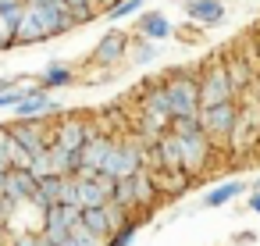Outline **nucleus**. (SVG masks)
Returning a JSON list of instances; mask_svg holds the SVG:
<instances>
[{"mask_svg": "<svg viewBox=\"0 0 260 246\" xmlns=\"http://www.w3.org/2000/svg\"><path fill=\"white\" fill-rule=\"evenodd\" d=\"M0 171H11V161H8V153H0Z\"/></svg>", "mask_w": 260, "mask_h": 246, "instance_id": "393cba45", "label": "nucleus"}, {"mask_svg": "<svg viewBox=\"0 0 260 246\" xmlns=\"http://www.w3.org/2000/svg\"><path fill=\"white\" fill-rule=\"evenodd\" d=\"M249 189H253V193H260V175H256V178L249 182Z\"/></svg>", "mask_w": 260, "mask_h": 246, "instance_id": "a878e982", "label": "nucleus"}, {"mask_svg": "<svg viewBox=\"0 0 260 246\" xmlns=\"http://www.w3.org/2000/svg\"><path fill=\"white\" fill-rule=\"evenodd\" d=\"M93 136H96V125H93V118L82 114V111H64V114L54 121V146H61V150L79 153Z\"/></svg>", "mask_w": 260, "mask_h": 246, "instance_id": "7ed1b4c3", "label": "nucleus"}, {"mask_svg": "<svg viewBox=\"0 0 260 246\" xmlns=\"http://www.w3.org/2000/svg\"><path fill=\"white\" fill-rule=\"evenodd\" d=\"M221 4H235V0H221Z\"/></svg>", "mask_w": 260, "mask_h": 246, "instance_id": "bb28decb", "label": "nucleus"}, {"mask_svg": "<svg viewBox=\"0 0 260 246\" xmlns=\"http://www.w3.org/2000/svg\"><path fill=\"white\" fill-rule=\"evenodd\" d=\"M64 107L57 104V97L50 89H43L40 82L29 86V97L15 107V121H29V118H61Z\"/></svg>", "mask_w": 260, "mask_h": 246, "instance_id": "423d86ee", "label": "nucleus"}, {"mask_svg": "<svg viewBox=\"0 0 260 246\" xmlns=\"http://www.w3.org/2000/svg\"><path fill=\"white\" fill-rule=\"evenodd\" d=\"M111 200H114L118 207H125L128 214H139V200H136V182H132V178H118Z\"/></svg>", "mask_w": 260, "mask_h": 246, "instance_id": "dca6fc26", "label": "nucleus"}, {"mask_svg": "<svg viewBox=\"0 0 260 246\" xmlns=\"http://www.w3.org/2000/svg\"><path fill=\"white\" fill-rule=\"evenodd\" d=\"M40 246H57V242H54V239H50L47 232H40Z\"/></svg>", "mask_w": 260, "mask_h": 246, "instance_id": "b1692460", "label": "nucleus"}, {"mask_svg": "<svg viewBox=\"0 0 260 246\" xmlns=\"http://www.w3.org/2000/svg\"><path fill=\"white\" fill-rule=\"evenodd\" d=\"M132 36H143V40H153V43H164V40H171V36H178V29H175V22L164 15V11H157V8H150V11H143L139 18H136V33Z\"/></svg>", "mask_w": 260, "mask_h": 246, "instance_id": "9d476101", "label": "nucleus"}, {"mask_svg": "<svg viewBox=\"0 0 260 246\" xmlns=\"http://www.w3.org/2000/svg\"><path fill=\"white\" fill-rule=\"evenodd\" d=\"M136 235H139V218H132L121 232H114L107 246H132V242H136Z\"/></svg>", "mask_w": 260, "mask_h": 246, "instance_id": "aec40b11", "label": "nucleus"}, {"mask_svg": "<svg viewBox=\"0 0 260 246\" xmlns=\"http://www.w3.org/2000/svg\"><path fill=\"white\" fill-rule=\"evenodd\" d=\"M160 54H164V43H153V40L132 36V54H128V61H132L136 68H150L153 61H160Z\"/></svg>", "mask_w": 260, "mask_h": 246, "instance_id": "4468645a", "label": "nucleus"}, {"mask_svg": "<svg viewBox=\"0 0 260 246\" xmlns=\"http://www.w3.org/2000/svg\"><path fill=\"white\" fill-rule=\"evenodd\" d=\"M36 82H40L43 89H50V93H54V89H64V86H72V82H75V68H72L68 61H57V57H54V61L40 72V79H36Z\"/></svg>", "mask_w": 260, "mask_h": 246, "instance_id": "ddd939ff", "label": "nucleus"}, {"mask_svg": "<svg viewBox=\"0 0 260 246\" xmlns=\"http://www.w3.org/2000/svg\"><path fill=\"white\" fill-rule=\"evenodd\" d=\"M232 100H239V89H235V82L224 68V57L221 61L210 57L203 65V79H200V104L203 107H221V104H232Z\"/></svg>", "mask_w": 260, "mask_h": 246, "instance_id": "f03ea898", "label": "nucleus"}, {"mask_svg": "<svg viewBox=\"0 0 260 246\" xmlns=\"http://www.w3.org/2000/svg\"><path fill=\"white\" fill-rule=\"evenodd\" d=\"M200 125H203V132L210 136V143L217 150L232 146V136H235V125H239V100L221 104V107H203L200 111Z\"/></svg>", "mask_w": 260, "mask_h": 246, "instance_id": "20e7f679", "label": "nucleus"}, {"mask_svg": "<svg viewBox=\"0 0 260 246\" xmlns=\"http://www.w3.org/2000/svg\"><path fill=\"white\" fill-rule=\"evenodd\" d=\"M178 36H182V43H189V47L203 43V33H200V29H196V33H192V29H178Z\"/></svg>", "mask_w": 260, "mask_h": 246, "instance_id": "4be33fe9", "label": "nucleus"}, {"mask_svg": "<svg viewBox=\"0 0 260 246\" xmlns=\"http://www.w3.org/2000/svg\"><path fill=\"white\" fill-rule=\"evenodd\" d=\"M128 54H132V36L121 33V29H111V33H104V36L96 40V47L89 50V65L111 72L114 65L128 61Z\"/></svg>", "mask_w": 260, "mask_h": 246, "instance_id": "39448f33", "label": "nucleus"}, {"mask_svg": "<svg viewBox=\"0 0 260 246\" xmlns=\"http://www.w3.org/2000/svg\"><path fill=\"white\" fill-rule=\"evenodd\" d=\"M246 210L260 214V193H249V200H246Z\"/></svg>", "mask_w": 260, "mask_h": 246, "instance_id": "5701e85b", "label": "nucleus"}, {"mask_svg": "<svg viewBox=\"0 0 260 246\" xmlns=\"http://www.w3.org/2000/svg\"><path fill=\"white\" fill-rule=\"evenodd\" d=\"M146 171H185L182 168V146H178V136L175 132H168L157 143H150Z\"/></svg>", "mask_w": 260, "mask_h": 246, "instance_id": "0eeeda50", "label": "nucleus"}, {"mask_svg": "<svg viewBox=\"0 0 260 246\" xmlns=\"http://www.w3.org/2000/svg\"><path fill=\"white\" fill-rule=\"evenodd\" d=\"M36 189H40V178H36L29 168H11V171H8V196H11L15 203H29V200L36 196Z\"/></svg>", "mask_w": 260, "mask_h": 246, "instance_id": "f8f14e48", "label": "nucleus"}, {"mask_svg": "<svg viewBox=\"0 0 260 246\" xmlns=\"http://www.w3.org/2000/svg\"><path fill=\"white\" fill-rule=\"evenodd\" d=\"M8 246H40V235L36 232H11Z\"/></svg>", "mask_w": 260, "mask_h": 246, "instance_id": "412c9836", "label": "nucleus"}, {"mask_svg": "<svg viewBox=\"0 0 260 246\" xmlns=\"http://www.w3.org/2000/svg\"><path fill=\"white\" fill-rule=\"evenodd\" d=\"M114 196V178L96 175V178H79V207L93 210V207H107Z\"/></svg>", "mask_w": 260, "mask_h": 246, "instance_id": "9b49d317", "label": "nucleus"}, {"mask_svg": "<svg viewBox=\"0 0 260 246\" xmlns=\"http://www.w3.org/2000/svg\"><path fill=\"white\" fill-rule=\"evenodd\" d=\"M82 221L93 228V232H100L104 239H111L114 235V225H111V214H107V207H93V210H82Z\"/></svg>", "mask_w": 260, "mask_h": 246, "instance_id": "a211bd4d", "label": "nucleus"}, {"mask_svg": "<svg viewBox=\"0 0 260 246\" xmlns=\"http://www.w3.org/2000/svg\"><path fill=\"white\" fill-rule=\"evenodd\" d=\"M82 221V207H68V203H57V207H50V210H43V232L61 246L68 235H72V228Z\"/></svg>", "mask_w": 260, "mask_h": 246, "instance_id": "6e6552de", "label": "nucleus"}, {"mask_svg": "<svg viewBox=\"0 0 260 246\" xmlns=\"http://www.w3.org/2000/svg\"><path fill=\"white\" fill-rule=\"evenodd\" d=\"M29 86L32 82H25V86H15V89H0V111H15L25 97H29Z\"/></svg>", "mask_w": 260, "mask_h": 246, "instance_id": "6ab92c4d", "label": "nucleus"}, {"mask_svg": "<svg viewBox=\"0 0 260 246\" xmlns=\"http://www.w3.org/2000/svg\"><path fill=\"white\" fill-rule=\"evenodd\" d=\"M242 193H246V182H221V186L203 193V207H224V203H232Z\"/></svg>", "mask_w": 260, "mask_h": 246, "instance_id": "2eb2a0df", "label": "nucleus"}, {"mask_svg": "<svg viewBox=\"0 0 260 246\" xmlns=\"http://www.w3.org/2000/svg\"><path fill=\"white\" fill-rule=\"evenodd\" d=\"M139 11H146V0H118V4H111L107 11H104V18L107 22H125V18H139Z\"/></svg>", "mask_w": 260, "mask_h": 246, "instance_id": "f3484780", "label": "nucleus"}, {"mask_svg": "<svg viewBox=\"0 0 260 246\" xmlns=\"http://www.w3.org/2000/svg\"><path fill=\"white\" fill-rule=\"evenodd\" d=\"M200 79H203V65H175L164 72L168 82V104H171V118H200L203 104H200Z\"/></svg>", "mask_w": 260, "mask_h": 246, "instance_id": "f257e3e1", "label": "nucleus"}, {"mask_svg": "<svg viewBox=\"0 0 260 246\" xmlns=\"http://www.w3.org/2000/svg\"><path fill=\"white\" fill-rule=\"evenodd\" d=\"M182 11L200 29H217V25L228 22V4H221V0H185Z\"/></svg>", "mask_w": 260, "mask_h": 246, "instance_id": "1a4fd4ad", "label": "nucleus"}]
</instances>
